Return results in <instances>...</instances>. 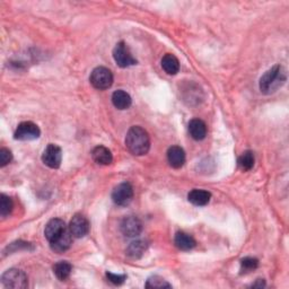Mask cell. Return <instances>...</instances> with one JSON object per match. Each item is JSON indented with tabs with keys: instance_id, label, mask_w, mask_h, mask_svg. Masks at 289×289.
I'll return each instance as SVG.
<instances>
[{
	"instance_id": "3",
	"label": "cell",
	"mask_w": 289,
	"mask_h": 289,
	"mask_svg": "<svg viewBox=\"0 0 289 289\" xmlns=\"http://www.w3.org/2000/svg\"><path fill=\"white\" fill-rule=\"evenodd\" d=\"M91 84L94 86L96 90L105 91L113 84V75L110 69L105 67H97L92 71L90 77Z\"/></svg>"
},
{
	"instance_id": "14",
	"label": "cell",
	"mask_w": 289,
	"mask_h": 289,
	"mask_svg": "<svg viewBox=\"0 0 289 289\" xmlns=\"http://www.w3.org/2000/svg\"><path fill=\"white\" fill-rule=\"evenodd\" d=\"M72 235L69 231V228L63 233L60 237H59L57 241L53 243H50V246L52 249V251H55L57 253H63L66 252L67 250H69L72 244Z\"/></svg>"
},
{
	"instance_id": "16",
	"label": "cell",
	"mask_w": 289,
	"mask_h": 289,
	"mask_svg": "<svg viewBox=\"0 0 289 289\" xmlns=\"http://www.w3.org/2000/svg\"><path fill=\"white\" fill-rule=\"evenodd\" d=\"M210 198H212V194H210L208 191L200 189H194L190 191L188 194L189 201L194 205H198V207H202V205L208 204Z\"/></svg>"
},
{
	"instance_id": "27",
	"label": "cell",
	"mask_w": 289,
	"mask_h": 289,
	"mask_svg": "<svg viewBox=\"0 0 289 289\" xmlns=\"http://www.w3.org/2000/svg\"><path fill=\"white\" fill-rule=\"evenodd\" d=\"M106 278L109 279V281L113 283V285H122L127 279L126 275H115L112 272H106Z\"/></svg>"
},
{
	"instance_id": "20",
	"label": "cell",
	"mask_w": 289,
	"mask_h": 289,
	"mask_svg": "<svg viewBox=\"0 0 289 289\" xmlns=\"http://www.w3.org/2000/svg\"><path fill=\"white\" fill-rule=\"evenodd\" d=\"M161 68L169 75H176L180 70V61L174 55L168 53L161 59Z\"/></svg>"
},
{
	"instance_id": "22",
	"label": "cell",
	"mask_w": 289,
	"mask_h": 289,
	"mask_svg": "<svg viewBox=\"0 0 289 289\" xmlns=\"http://www.w3.org/2000/svg\"><path fill=\"white\" fill-rule=\"evenodd\" d=\"M254 161H256V158H254L253 151L246 150V151H244L241 156H239L238 160H237V164H238L239 169L244 171V172H246V171H250V170L253 169Z\"/></svg>"
},
{
	"instance_id": "26",
	"label": "cell",
	"mask_w": 289,
	"mask_h": 289,
	"mask_svg": "<svg viewBox=\"0 0 289 289\" xmlns=\"http://www.w3.org/2000/svg\"><path fill=\"white\" fill-rule=\"evenodd\" d=\"M13 159V154L12 151L7 148H2L0 149V166L5 168V166L11 163Z\"/></svg>"
},
{
	"instance_id": "21",
	"label": "cell",
	"mask_w": 289,
	"mask_h": 289,
	"mask_svg": "<svg viewBox=\"0 0 289 289\" xmlns=\"http://www.w3.org/2000/svg\"><path fill=\"white\" fill-rule=\"evenodd\" d=\"M71 270H72L71 264L67 261H59L58 263L55 264V267H53V272H55L56 277L59 279V280L62 281L69 278Z\"/></svg>"
},
{
	"instance_id": "24",
	"label": "cell",
	"mask_w": 289,
	"mask_h": 289,
	"mask_svg": "<svg viewBox=\"0 0 289 289\" xmlns=\"http://www.w3.org/2000/svg\"><path fill=\"white\" fill-rule=\"evenodd\" d=\"M146 288H171V283L165 280L164 278L159 276H153L148 278V280L146 282Z\"/></svg>"
},
{
	"instance_id": "10",
	"label": "cell",
	"mask_w": 289,
	"mask_h": 289,
	"mask_svg": "<svg viewBox=\"0 0 289 289\" xmlns=\"http://www.w3.org/2000/svg\"><path fill=\"white\" fill-rule=\"evenodd\" d=\"M62 151L59 146L55 144L48 145V147L43 151L42 161L50 169H59L61 165Z\"/></svg>"
},
{
	"instance_id": "15",
	"label": "cell",
	"mask_w": 289,
	"mask_h": 289,
	"mask_svg": "<svg viewBox=\"0 0 289 289\" xmlns=\"http://www.w3.org/2000/svg\"><path fill=\"white\" fill-rule=\"evenodd\" d=\"M92 157L95 160V163L100 165H110L113 160V156L110 149H107L104 146H97L92 151Z\"/></svg>"
},
{
	"instance_id": "13",
	"label": "cell",
	"mask_w": 289,
	"mask_h": 289,
	"mask_svg": "<svg viewBox=\"0 0 289 289\" xmlns=\"http://www.w3.org/2000/svg\"><path fill=\"white\" fill-rule=\"evenodd\" d=\"M189 134L194 140H203L207 136V126L200 119H193L189 123Z\"/></svg>"
},
{
	"instance_id": "8",
	"label": "cell",
	"mask_w": 289,
	"mask_h": 289,
	"mask_svg": "<svg viewBox=\"0 0 289 289\" xmlns=\"http://www.w3.org/2000/svg\"><path fill=\"white\" fill-rule=\"evenodd\" d=\"M121 232L126 237L134 238L138 237L143 232V223L140 219L136 216H128L125 217L120 225Z\"/></svg>"
},
{
	"instance_id": "23",
	"label": "cell",
	"mask_w": 289,
	"mask_h": 289,
	"mask_svg": "<svg viewBox=\"0 0 289 289\" xmlns=\"http://www.w3.org/2000/svg\"><path fill=\"white\" fill-rule=\"evenodd\" d=\"M13 207V200L8 195L2 194V197H0V215H2V217H7L12 213Z\"/></svg>"
},
{
	"instance_id": "11",
	"label": "cell",
	"mask_w": 289,
	"mask_h": 289,
	"mask_svg": "<svg viewBox=\"0 0 289 289\" xmlns=\"http://www.w3.org/2000/svg\"><path fill=\"white\" fill-rule=\"evenodd\" d=\"M67 226L65 222L60 218H53L47 224L46 229H44V235L49 243H53L61 236V235L67 231Z\"/></svg>"
},
{
	"instance_id": "29",
	"label": "cell",
	"mask_w": 289,
	"mask_h": 289,
	"mask_svg": "<svg viewBox=\"0 0 289 289\" xmlns=\"http://www.w3.org/2000/svg\"><path fill=\"white\" fill-rule=\"evenodd\" d=\"M266 286V282H264L263 279H258L256 283H253L252 287H258V288H262Z\"/></svg>"
},
{
	"instance_id": "28",
	"label": "cell",
	"mask_w": 289,
	"mask_h": 289,
	"mask_svg": "<svg viewBox=\"0 0 289 289\" xmlns=\"http://www.w3.org/2000/svg\"><path fill=\"white\" fill-rule=\"evenodd\" d=\"M16 244H17V243H13V244H11V246H12V247H15L14 251H16V250H17V245H16ZM28 245H29V243H26V242H19V244H18V249L21 247V246L28 247Z\"/></svg>"
},
{
	"instance_id": "5",
	"label": "cell",
	"mask_w": 289,
	"mask_h": 289,
	"mask_svg": "<svg viewBox=\"0 0 289 289\" xmlns=\"http://www.w3.org/2000/svg\"><path fill=\"white\" fill-rule=\"evenodd\" d=\"M41 135V130L38 127L31 121H25L19 123L16 131L14 134V138L16 140H35Z\"/></svg>"
},
{
	"instance_id": "25",
	"label": "cell",
	"mask_w": 289,
	"mask_h": 289,
	"mask_svg": "<svg viewBox=\"0 0 289 289\" xmlns=\"http://www.w3.org/2000/svg\"><path fill=\"white\" fill-rule=\"evenodd\" d=\"M259 266V261L256 258H244L241 260V273H249L256 270Z\"/></svg>"
},
{
	"instance_id": "12",
	"label": "cell",
	"mask_w": 289,
	"mask_h": 289,
	"mask_svg": "<svg viewBox=\"0 0 289 289\" xmlns=\"http://www.w3.org/2000/svg\"><path fill=\"white\" fill-rule=\"evenodd\" d=\"M168 160L173 169L182 168L185 163V153L179 146H172L168 151Z\"/></svg>"
},
{
	"instance_id": "9",
	"label": "cell",
	"mask_w": 289,
	"mask_h": 289,
	"mask_svg": "<svg viewBox=\"0 0 289 289\" xmlns=\"http://www.w3.org/2000/svg\"><path fill=\"white\" fill-rule=\"evenodd\" d=\"M68 228H69V231L73 237L81 238L90 233L91 225L85 216H82L80 214H77L70 220Z\"/></svg>"
},
{
	"instance_id": "2",
	"label": "cell",
	"mask_w": 289,
	"mask_h": 289,
	"mask_svg": "<svg viewBox=\"0 0 289 289\" xmlns=\"http://www.w3.org/2000/svg\"><path fill=\"white\" fill-rule=\"evenodd\" d=\"M286 80L287 72L285 68L280 65H276L264 72V75L260 78V81H259V87H260L261 93L269 95L278 91L279 88L285 84Z\"/></svg>"
},
{
	"instance_id": "17",
	"label": "cell",
	"mask_w": 289,
	"mask_h": 289,
	"mask_svg": "<svg viewBox=\"0 0 289 289\" xmlns=\"http://www.w3.org/2000/svg\"><path fill=\"white\" fill-rule=\"evenodd\" d=\"M147 247H148V243L145 239H136V241L131 242L129 246L127 247L126 254L131 259H139L143 257Z\"/></svg>"
},
{
	"instance_id": "7",
	"label": "cell",
	"mask_w": 289,
	"mask_h": 289,
	"mask_svg": "<svg viewBox=\"0 0 289 289\" xmlns=\"http://www.w3.org/2000/svg\"><path fill=\"white\" fill-rule=\"evenodd\" d=\"M113 58L116 65L121 68H127L137 65V60L132 57L128 46L125 42L117 43L113 50Z\"/></svg>"
},
{
	"instance_id": "19",
	"label": "cell",
	"mask_w": 289,
	"mask_h": 289,
	"mask_svg": "<svg viewBox=\"0 0 289 289\" xmlns=\"http://www.w3.org/2000/svg\"><path fill=\"white\" fill-rule=\"evenodd\" d=\"M174 243L176 247L182 250V251H190V250H192L195 246V244H197L191 235L183 232H179L175 234Z\"/></svg>"
},
{
	"instance_id": "1",
	"label": "cell",
	"mask_w": 289,
	"mask_h": 289,
	"mask_svg": "<svg viewBox=\"0 0 289 289\" xmlns=\"http://www.w3.org/2000/svg\"><path fill=\"white\" fill-rule=\"evenodd\" d=\"M126 146L131 154L136 156L146 155L150 148L148 132L139 126L131 127L126 137Z\"/></svg>"
},
{
	"instance_id": "4",
	"label": "cell",
	"mask_w": 289,
	"mask_h": 289,
	"mask_svg": "<svg viewBox=\"0 0 289 289\" xmlns=\"http://www.w3.org/2000/svg\"><path fill=\"white\" fill-rule=\"evenodd\" d=\"M2 282L6 288L13 289H24L28 285L25 272L14 268L4 273L2 276Z\"/></svg>"
},
{
	"instance_id": "6",
	"label": "cell",
	"mask_w": 289,
	"mask_h": 289,
	"mask_svg": "<svg viewBox=\"0 0 289 289\" xmlns=\"http://www.w3.org/2000/svg\"><path fill=\"white\" fill-rule=\"evenodd\" d=\"M134 198V188L128 182H123L114 188L113 192H112V200L113 202L121 207H126L128 205Z\"/></svg>"
},
{
	"instance_id": "18",
	"label": "cell",
	"mask_w": 289,
	"mask_h": 289,
	"mask_svg": "<svg viewBox=\"0 0 289 289\" xmlns=\"http://www.w3.org/2000/svg\"><path fill=\"white\" fill-rule=\"evenodd\" d=\"M112 103H113V105L117 110H127L130 107L132 100L128 93L119 90L112 94Z\"/></svg>"
}]
</instances>
